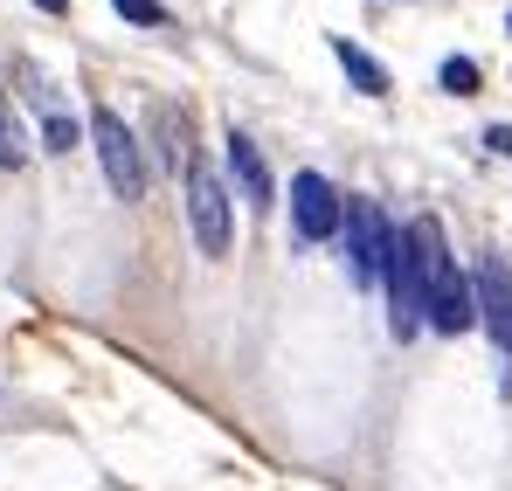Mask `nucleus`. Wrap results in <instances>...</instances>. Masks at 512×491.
I'll list each match as a JSON object with an SVG mask.
<instances>
[{
    "mask_svg": "<svg viewBox=\"0 0 512 491\" xmlns=\"http://www.w3.org/2000/svg\"><path fill=\"white\" fill-rule=\"evenodd\" d=\"M416 229V243H423V270H429V326L436 332H471L478 326V291H471V277L457 270V249L443 236V222L436 215H416L409 222Z\"/></svg>",
    "mask_w": 512,
    "mask_h": 491,
    "instance_id": "f257e3e1",
    "label": "nucleus"
},
{
    "mask_svg": "<svg viewBox=\"0 0 512 491\" xmlns=\"http://www.w3.org/2000/svg\"><path fill=\"white\" fill-rule=\"evenodd\" d=\"M388 326L395 339H409L416 326H429V270H423V243H416V229H402L395 236V256H388Z\"/></svg>",
    "mask_w": 512,
    "mask_h": 491,
    "instance_id": "f03ea898",
    "label": "nucleus"
},
{
    "mask_svg": "<svg viewBox=\"0 0 512 491\" xmlns=\"http://www.w3.org/2000/svg\"><path fill=\"white\" fill-rule=\"evenodd\" d=\"M187 222H194V243L201 256H229V180L215 173V160L187 153Z\"/></svg>",
    "mask_w": 512,
    "mask_h": 491,
    "instance_id": "7ed1b4c3",
    "label": "nucleus"
},
{
    "mask_svg": "<svg viewBox=\"0 0 512 491\" xmlns=\"http://www.w3.org/2000/svg\"><path fill=\"white\" fill-rule=\"evenodd\" d=\"M90 146H97V166H104V187L118 201H139L146 194V160H139V139L118 111H90Z\"/></svg>",
    "mask_w": 512,
    "mask_h": 491,
    "instance_id": "20e7f679",
    "label": "nucleus"
},
{
    "mask_svg": "<svg viewBox=\"0 0 512 491\" xmlns=\"http://www.w3.org/2000/svg\"><path fill=\"white\" fill-rule=\"evenodd\" d=\"M395 236H402V229H395L367 194H346V263H353L360 284H381V277H388Z\"/></svg>",
    "mask_w": 512,
    "mask_h": 491,
    "instance_id": "39448f33",
    "label": "nucleus"
},
{
    "mask_svg": "<svg viewBox=\"0 0 512 491\" xmlns=\"http://www.w3.org/2000/svg\"><path fill=\"white\" fill-rule=\"evenodd\" d=\"M291 229L305 236V243H333L346 229V201H340V187L326 180V173H291Z\"/></svg>",
    "mask_w": 512,
    "mask_h": 491,
    "instance_id": "423d86ee",
    "label": "nucleus"
},
{
    "mask_svg": "<svg viewBox=\"0 0 512 491\" xmlns=\"http://www.w3.org/2000/svg\"><path fill=\"white\" fill-rule=\"evenodd\" d=\"M471 291H478V326L492 332V346L506 353V367H512V270H506V256H499V249H485V256H478Z\"/></svg>",
    "mask_w": 512,
    "mask_h": 491,
    "instance_id": "0eeeda50",
    "label": "nucleus"
},
{
    "mask_svg": "<svg viewBox=\"0 0 512 491\" xmlns=\"http://www.w3.org/2000/svg\"><path fill=\"white\" fill-rule=\"evenodd\" d=\"M229 173H236V187H243V201H250V208H270V201H277L270 160L256 153V139H250V132H229Z\"/></svg>",
    "mask_w": 512,
    "mask_h": 491,
    "instance_id": "6e6552de",
    "label": "nucleus"
},
{
    "mask_svg": "<svg viewBox=\"0 0 512 491\" xmlns=\"http://www.w3.org/2000/svg\"><path fill=\"white\" fill-rule=\"evenodd\" d=\"M333 56H340V70H346V83L360 90V97H388V70L360 49V42H346V35H333Z\"/></svg>",
    "mask_w": 512,
    "mask_h": 491,
    "instance_id": "1a4fd4ad",
    "label": "nucleus"
},
{
    "mask_svg": "<svg viewBox=\"0 0 512 491\" xmlns=\"http://www.w3.org/2000/svg\"><path fill=\"white\" fill-rule=\"evenodd\" d=\"M21 160H28V139H21V125H14V111H7V97H0V173H14Z\"/></svg>",
    "mask_w": 512,
    "mask_h": 491,
    "instance_id": "9d476101",
    "label": "nucleus"
},
{
    "mask_svg": "<svg viewBox=\"0 0 512 491\" xmlns=\"http://www.w3.org/2000/svg\"><path fill=\"white\" fill-rule=\"evenodd\" d=\"M436 83H443L450 97H471V90H478V63H471V56H443Z\"/></svg>",
    "mask_w": 512,
    "mask_h": 491,
    "instance_id": "9b49d317",
    "label": "nucleus"
},
{
    "mask_svg": "<svg viewBox=\"0 0 512 491\" xmlns=\"http://www.w3.org/2000/svg\"><path fill=\"white\" fill-rule=\"evenodd\" d=\"M77 139H84V132H77V118H63V111H49V118H42V146H49V153H70Z\"/></svg>",
    "mask_w": 512,
    "mask_h": 491,
    "instance_id": "f8f14e48",
    "label": "nucleus"
},
{
    "mask_svg": "<svg viewBox=\"0 0 512 491\" xmlns=\"http://www.w3.org/2000/svg\"><path fill=\"white\" fill-rule=\"evenodd\" d=\"M111 7H118L132 28H167V7H160V0H111Z\"/></svg>",
    "mask_w": 512,
    "mask_h": 491,
    "instance_id": "ddd939ff",
    "label": "nucleus"
},
{
    "mask_svg": "<svg viewBox=\"0 0 512 491\" xmlns=\"http://www.w3.org/2000/svg\"><path fill=\"white\" fill-rule=\"evenodd\" d=\"M485 146H492V153H506V160H512V125H492V132H485Z\"/></svg>",
    "mask_w": 512,
    "mask_h": 491,
    "instance_id": "4468645a",
    "label": "nucleus"
},
{
    "mask_svg": "<svg viewBox=\"0 0 512 491\" xmlns=\"http://www.w3.org/2000/svg\"><path fill=\"white\" fill-rule=\"evenodd\" d=\"M35 7H42V14H63V7H70V0H35Z\"/></svg>",
    "mask_w": 512,
    "mask_h": 491,
    "instance_id": "2eb2a0df",
    "label": "nucleus"
},
{
    "mask_svg": "<svg viewBox=\"0 0 512 491\" xmlns=\"http://www.w3.org/2000/svg\"><path fill=\"white\" fill-rule=\"evenodd\" d=\"M506 28H512V14H506Z\"/></svg>",
    "mask_w": 512,
    "mask_h": 491,
    "instance_id": "dca6fc26",
    "label": "nucleus"
}]
</instances>
